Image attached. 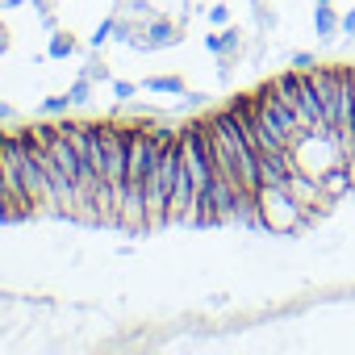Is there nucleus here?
<instances>
[{"label":"nucleus","instance_id":"f257e3e1","mask_svg":"<svg viewBox=\"0 0 355 355\" xmlns=\"http://www.w3.org/2000/svg\"><path fill=\"white\" fill-rule=\"evenodd\" d=\"M0 180H5V214L9 222H26L38 214V205L26 193V175H21V130L0 134Z\"/></svg>","mask_w":355,"mask_h":355},{"label":"nucleus","instance_id":"f03ea898","mask_svg":"<svg viewBox=\"0 0 355 355\" xmlns=\"http://www.w3.org/2000/svg\"><path fill=\"white\" fill-rule=\"evenodd\" d=\"M255 201H259V218L268 234H297L301 226L313 222V214L288 193V184H259Z\"/></svg>","mask_w":355,"mask_h":355},{"label":"nucleus","instance_id":"7ed1b4c3","mask_svg":"<svg viewBox=\"0 0 355 355\" xmlns=\"http://www.w3.org/2000/svg\"><path fill=\"white\" fill-rule=\"evenodd\" d=\"M96 130H101V150H105L101 180L113 189V201H121V193H125V171H130V130H121L113 121H96Z\"/></svg>","mask_w":355,"mask_h":355},{"label":"nucleus","instance_id":"20e7f679","mask_svg":"<svg viewBox=\"0 0 355 355\" xmlns=\"http://www.w3.org/2000/svg\"><path fill=\"white\" fill-rule=\"evenodd\" d=\"M288 150H293V163L301 171H309V175H322L326 167L343 163V150H338L334 130H301V138Z\"/></svg>","mask_w":355,"mask_h":355},{"label":"nucleus","instance_id":"39448f33","mask_svg":"<svg viewBox=\"0 0 355 355\" xmlns=\"http://www.w3.org/2000/svg\"><path fill=\"white\" fill-rule=\"evenodd\" d=\"M180 42H184V26L163 17V13H155L150 21L138 26V34H134L130 46L134 51H171V46H180Z\"/></svg>","mask_w":355,"mask_h":355},{"label":"nucleus","instance_id":"423d86ee","mask_svg":"<svg viewBox=\"0 0 355 355\" xmlns=\"http://www.w3.org/2000/svg\"><path fill=\"white\" fill-rule=\"evenodd\" d=\"M205 51L218 59V67H222V80L234 71V59L247 51V34L239 30V26H222V30H214V34H205Z\"/></svg>","mask_w":355,"mask_h":355},{"label":"nucleus","instance_id":"0eeeda50","mask_svg":"<svg viewBox=\"0 0 355 355\" xmlns=\"http://www.w3.org/2000/svg\"><path fill=\"white\" fill-rule=\"evenodd\" d=\"M318 184L326 193V201H355V171L347 163H334L318 175Z\"/></svg>","mask_w":355,"mask_h":355},{"label":"nucleus","instance_id":"6e6552de","mask_svg":"<svg viewBox=\"0 0 355 355\" xmlns=\"http://www.w3.org/2000/svg\"><path fill=\"white\" fill-rule=\"evenodd\" d=\"M313 34H318V42H338L343 38V13L334 5H313Z\"/></svg>","mask_w":355,"mask_h":355},{"label":"nucleus","instance_id":"1a4fd4ad","mask_svg":"<svg viewBox=\"0 0 355 355\" xmlns=\"http://www.w3.org/2000/svg\"><path fill=\"white\" fill-rule=\"evenodd\" d=\"M142 92H150V96H184L189 84H184V76H146Z\"/></svg>","mask_w":355,"mask_h":355},{"label":"nucleus","instance_id":"9d476101","mask_svg":"<svg viewBox=\"0 0 355 355\" xmlns=\"http://www.w3.org/2000/svg\"><path fill=\"white\" fill-rule=\"evenodd\" d=\"M46 55L51 59H76L80 55V42H76V34H67V30H51V42H46Z\"/></svg>","mask_w":355,"mask_h":355},{"label":"nucleus","instance_id":"9b49d317","mask_svg":"<svg viewBox=\"0 0 355 355\" xmlns=\"http://www.w3.org/2000/svg\"><path fill=\"white\" fill-rule=\"evenodd\" d=\"M67 109H71L67 92H51V96L38 101V113H42V117H67Z\"/></svg>","mask_w":355,"mask_h":355},{"label":"nucleus","instance_id":"f8f14e48","mask_svg":"<svg viewBox=\"0 0 355 355\" xmlns=\"http://www.w3.org/2000/svg\"><path fill=\"white\" fill-rule=\"evenodd\" d=\"M92 88H96V84L80 76V80L67 88V101H71V109H88V101H92Z\"/></svg>","mask_w":355,"mask_h":355},{"label":"nucleus","instance_id":"ddd939ff","mask_svg":"<svg viewBox=\"0 0 355 355\" xmlns=\"http://www.w3.org/2000/svg\"><path fill=\"white\" fill-rule=\"evenodd\" d=\"M113 30H117V13H113V17H105V21L96 26V34L88 38V51H101V46H109V42H113Z\"/></svg>","mask_w":355,"mask_h":355},{"label":"nucleus","instance_id":"4468645a","mask_svg":"<svg viewBox=\"0 0 355 355\" xmlns=\"http://www.w3.org/2000/svg\"><path fill=\"white\" fill-rule=\"evenodd\" d=\"M121 13H125V17H134V21H150L159 9L150 5V0H125V5H121Z\"/></svg>","mask_w":355,"mask_h":355},{"label":"nucleus","instance_id":"2eb2a0df","mask_svg":"<svg viewBox=\"0 0 355 355\" xmlns=\"http://www.w3.org/2000/svg\"><path fill=\"white\" fill-rule=\"evenodd\" d=\"M109 88H113V101H121V105H125V101H134V96L142 92V84H134V80H117V76L109 80Z\"/></svg>","mask_w":355,"mask_h":355},{"label":"nucleus","instance_id":"dca6fc26","mask_svg":"<svg viewBox=\"0 0 355 355\" xmlns=\"http://www.w3.org/2000/svg\"><path fill=\"white\" fill-rule=\"evenodd\" d=\"M205 17H209V26H214V30H222V26H230V5H222V0H218V5H209V9H205Z\"/></svg>","mask_w":355,"mask_h":355},{"label":"nucleus","instance_id":"f3484780","mask_svg":"<svg viewBox=\"0 0 355 355\" xmlns=\"http://www.w3.org/2000/svg\"><path fill=\"white\" fill-rule=\"evenodd\" d=\"M84 80H92V84H109L113 76H109V67H105L101 59H92V63H88V71H84Z\"/></svg>","mask_w":355,"mask_h":355},{"label":"nucleus","instance_id":"a211bd4d","mask_svg":"<svg viewBox=\"0 0 355 355\" xmlns=\"http://www.w3.org/2000/svg\"><path fill=\"white\" fill-rule=\"evenodd\" d=\"M288 63H293L297 71H309V67H318V59H313L309 51H293V55H288Z\"/></svg>","mask_w":355,"mask_h":355},{"label":"nucleus","instance_id":"6ab92c4d","mask_svg":"<svg viewBox=\"0 0 355 355\" xmlns=\"http://www.w3.org/2000/svg\"><path fill=\"white\" fill-rule=\"evenodd\" d=\"M343 38H347V42H355V9H351V13H343Z\"/></svg>","mask_w":355,"mask_h":355},{"label":"nucleus","instance_id":"aec40b11","mask_svg":"<svg viewBox=\"0 0 355 355\" xmlns=\"http://www.w3.org/2000/svg\"><path fill=\"white\" fill-rule=\"evenodd\" d=\"M9 46H13V38H9V26H5V21H0V59H5V55H9Z\"/></svg>","mask_w":355,"mask_h":355},{"label":"nucleus","instance_id":"412c9836","mask_svg":"<svg viewBox=\"0 0 355 355\" xmlns=\"http://www.w3.org/2000/svg\"><path fill=\"white\" fill-rule=\"evenodd\" d=\"M0 121H17V105H9V101H0Z\"/></svg>","mask_w":355,"mask_h":355},{"label":"nucleus","instance_id":"4be33fe9","mask_svg":"<svg viewBox=\"0 0 355 355\" xmlns=\"http://www.w3.org/2000/svg\"><path fill=\"white\" fill-rule=\"evenodd\" d=\"M0 222H9V214H5V180H0Z\"/></svg>","mask_w":355,"mask_h":355},{"label":"nucleus","instance_id":"5701e85b","mask_svg":"<svg viewBox=\"0 0 355 355\" xmlns=\"http://www.w3.org/2000/svg\"><path fill=\"white\" fill-rule=\"evenodd\" d=\"M313 5H334V0H313Z\"/></svg>","mask_w":355,"mask_h":355}]
</instances>
